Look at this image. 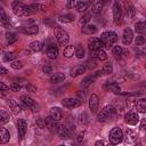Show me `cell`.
<instances>
[{"mask_svg":"<svg viewBox=\"0 0 146 146\" xmlns=\"http://www.w3.org/2000/svg\"><path fill=\"white\" fill-rule=\"evenodd\" d=\"M81 31L83 34H87V35H91V34H95L97 32V27L96 25H92V24H87L84 26L81 27Z\"/></svg>","mask_w":146,"mask_h":146,"instance_id":"ffe728a7","label":"cell"},{"mask_svg":"<svg viewBox=\"0 0 146 146\" xmlns=\"http://www.w3.org/2000/svg\"><path fill=\"white\" fill-rule=\"evenodd\" d=\"M96 79H97V76H96L95 74H92V75H89V76H86V78L82 80L81 84H82V87L87 88V87L91 86V84H92V83L96 81Z\"/></svg>","mask_w":146,"mask_h":146,"instance_id":"83f0119b","label":"cell"},{"mask_svg":"<svg viewBox=\"0 0 146 146\" xmlns=\"http://www.w3.org/2000/svg\"><path fill=\"white\" fill-rule=\"evenodd\" d=\"M42 72H43V73H51V72H52V68H51L50 65L46 64V65L42 67Z\"/></svg>","mask_w":146,"mask_h":146,"instance_id":"816d5d0a","label":"cell"},{"mask_svg":"<svg viewBox=\"0 0 146 146\" xmlns=\"http://www.w3.org/2000/svg\"><path fill=\"white\" fill-rule=\"evenodd\" d=\"M10 66H11V68H14V70H19V68L23 67V63H22L21 60H13L11 64H10Z\"/></svg>","mask_w":146,"mask_h":146,"instance_id":"ee69618b","label":"cell"},{"mask_svg":"<svg viewBox=\"0 0 146 146\" xmlns=\"http://www.w3.org/2000/svg\"><path fill=\"white\" fill-rule=\"evenodd\" d=\"M145 24H146V22H145Z\"/></svg>","mask_w":146,"mask_h":146,"instance_id":"be15d7a7","label":"cell"},{"mask_svg":"<svg viewBox=\"0 0 146 146\" xmlns=\"http://www.w3.org/2000/svg\"><path fill=\"white\" fill-rule=\"evenodd\" d=\"M141 129H143L144 131H146V117L143 119V121H141Z\"/></svg>","mask_w":146,"mask_h":146,"instance_id":"6f0895ef","label":"cell"},{"mask_svg":"<svg viewBox=\"0 0 146 146\" xmlns=\"http://www.w3.org/2000/svg\"><path fill=\"white\" fill-rule=\"evenodd\" d=\"M84 65H86V67H87V68H94V67L96 66V62H95L94 59H89V60H87V62H86V64H84Z\"/></svg>","mask_w":146,"mask_h":146,"instance_id":"c3c4849f","label":"cell"},{"mask_svg":"<svg viewBox=\"0 0 146 146\" xmlns=\"http://www.w3.org/2000/svg\"><path fill=\"white\" fill-rule=\"evenodd\" d=\"M83 136H84V132H81V133H79V136H78V138H76L78 143H81V141L83 140Z\"/></svg>","mask_w":146,"mask_h":146,"instance_id":"9f6ffc18","label":"cell"},{"mask_svg":"<svg viewBox=\"0 0 146 146\" xmlns=\"http://www.w3.org/2000/svg\"><path fill=\"white\" fill-rule=\"evenodd\" d=\"M11 8H13V11L16 16H27V15L33 14L30 6H26L19 1H14L11 3Z\"/></svg>","mask_w":146,"mask_h":146,"instance_id":"6da1fadb","label":"cell"},{"mask_svg":"<svg viewBox=\"0 0 146 146\" xmlns=\"http://www.w3.org/2000/svg\"><path fill=\"white\" fill-rule=\"evenodd\" d=\"M21 100H22V103L26 106V107H29V108H31L32 111H38V106H36V104H35V102L31 98V97H29V96H26V95H24V96H22L21 97Z\"/></svg>","mask_w":146,"mask_h":146,"instance_id":"30bf717a","label":"cell"},{"mask_svg":"<svg viewBox=\"0 0 146 146\" xmlns=\"http://www.w3.org/2000/svg\"><path fill=\"white\" fill-rule=\"evenodd\" d=\"M135 30H136L137 33H140V34L146 33V24H145V22H137L135 24Z\"/></svg>","mask_w":146,"mask_h":146,"instance_id":"4dcf8cb0","label":"cell"},{"mask_svg":"<svg viewBox=\"0 0 146 146\" xmlns=\"http://www.w3.org/2000/svg\"><path fill=\"white\" fill-rule=\"evenodd\" d=\"M125 133H127V136H128V137H130V139H131V140H133V139L136 138V133H135V131H132L131 129H127Z\"/></svg>","mask_w":146,"mask_h":146,"instance_id":"f907efd6","label":"cell"},{"mask_svg":"<svg viewBox=\"0 0 146 146\" xmlns=\"http://www.w3.org/2000/svg\"><path fill=\"white\" fill-rule=\"evenodd\" d=\"M15 58H16V54L13 52V51H10V52H6V54L3 55V60H5V62L14 60Z\"/></svg>","mask_w":146,"mask_h":146,"instance_id":"b9f144b4","label":"cell"},{"mask_svg":"<svg viewBox=\"0 0 146 146\" xmlns=\"http://www.w3.org/2000/svg\"><path fill=\"white\" fill-rule=\"evenodd\" d=\"M103 89L106 90V91H112L114 94H121L120 86L114 81H105L104 84H103Z\"/></svg>","mask_w":146,"mask_h":146,"instance_id":"8992f818","label":"cell"},{"mask_svg":"<svg viewBox=\"0 0 146 146\" xmlns=\"http://www.w3.org/2000/svg\"><path fill=\"white\" fill-rule=\"evenodd\" d=\"M132 38H133L132 31H131L129 27H127V29L123 31V35H122V42H123V44L129 46V44L131 43V41H132Z\"/></svg>","mask_w":146,"mask_h":146,"instance_id":"9a60e30c","label":"cell"},{"mask_svg":"<svg viewBox=\"0 0 146 146\" xmlns=\"http://www.w3.org/2000/svg\"><path fill=\"white\" fill-rule=\"evenodd\" d=\"M21 32L24 33V34H27V35H34L39 32V29L36 25H32V26H25V27H22L21 29Z\"/></svg>","mask_w":146,"mask_h":146,"instance_id":"44dd1931","label":"cell"},{"mask_svg":"<svg viewBox=\"0 0 146 146\" xmlns=\"http://www.w3.org/2000/svg\"><path fill=\"white\" fill-rule=\"evenodd\" d=\"M0 89H1V91H6V90H9L10 88H9V87H7L3 82H1V83H0Z\"/></svg>","mask_w":146,"mask_h":146,"instance_id":"11a10c76","label":"cell"},{"mask_svg":"<svg viewBox=\"0 0 146 146\" xmlns=\"http://www.w3.org/2000/svg\"><path fill=\"white\" fill-rule=\"evenodd\" d=\"M86 70H87V67H86V65H84V64L75 65V66H74V67L71 70L70 75H71L72 78H76V76L81 75L82 73H84V72H86Z\"/></svg>","mask_w":146,"mask_h":146,"instance_id":"8fae6325","label":"cell"},{"mask_svg":"<svg viewBox=\"0 0 146 146\" xmlns=\"http://www.w3.org/2000/svg\"><path fill=\"white\" fill-rule=\"evenodd\" d=\"M90 55L92 58H97L100 60H105L107 59V54L105 52V50L102 49H96V50H90Z\"/></svg>","mask_w":146,"mask_h":146,"instance_id":"2e32d148","label":"cell"},{"mask_svg":"<svg viewBox=\"0 0 146 146\" xmlns=\"http://www.w3.org/2000/svg\"><path fill=\"white\" fill-rule=\"evenodd\" d=\"M36 124H38L40 128H44V127H46V120H44V119H38V120H36Z\"/></svg>","mask_w":146,"mask_h":146,"instance_id":"db71d44e","label":"cell"},{"mask_svg":"<svg viewBox=\"0 0 146 146\" xmlns=\"http://www.w3.org/2000/svg\"><path fill=\"white\" fill-rule=\"evenodd\" d=\"M124 122L130 125H136L139 122V116L136 112H128L124 115Z\"/></svg>","mask_w":146,"mask_h":146,"instance_id":"ba28073f","label":"cell"},{"mask_svg":"<svg viewBox=\"0 0 146 146\" xmlns=\"http://www.w3.org/2000/svg\"><path fill=\"white\" fill-rule=\"evenodd\" d=\"M115 114H116V110H115L114 106H112V105H105V106L100 110V112L98 113L97 120H98L99 122H104V121H106V120H108V119L114 117Z\"/></svg>","mask_w":146,"mask_h":146,"instance_id":"7a4b0ae2","label":"cell"},{"mask_svg":"<svg viewBox=\"0 0 146 146\" xmlns=\"http://www.w3.org/2000/svg\"><path fill=\"white\" fill-rule=\"evenodd\" d=\"M17 130H18V135L21 138H23L26 133V130H27V123L24 119H18L17 121Z\"/></svg>","mask_w":146,"mask_h":146,"instance_id":"4fadbf2b","label":"cell"},{"mask_svg":"<svg viewBox=\"0 0 146 146\" xmlns=\"http://www.w3.org/2000/svg\"><path fill=\"white\" fill-rule=\"evenodd\" d=\"M91 16H92L91 13H87V14H84V15L80 18V21H79V25H80V26H84V25H87V24L89 23L90 18H91Z\"/></svg>","mask_w":146,"mask_h":146,"instance_id":"e575fe53","label":"cell"},{"mask_svg":"<svg viewBox=\"0 0 146 146\" xmlns=\"http://www.w3.org/2000/svg\"><path fill=\"white\" fill-rule=\"evenodd\" d=\"M9 120H10L9 113H7L6 111L2 110V111L0 112V123H1V124H5V123L9 122Z\"/></svg>","mask_w":146,"mask_h":146,"instance_id":"f35d334b","label":"cell"},{"mask_svg":"<svg viewBox=\"0 0 146 146\" xmlns=\"http://www.w3.org/2000/svg\"><path fill=\"white\" fill-rule=\"evenodd\" d=\"M78 5V0H66V6L67 8H73Z\"/></svg>","mask_w":146,"mask_h":146,"instance_id":"681fc988","label":"cell"},{"mask_svg":"<svg viewBox=\"0 0 146 146\" xmlns=\"http://www.w3.org/2000/svg\"><path fill=\"white\" fill-rule=\"evenodd\" d=\"M0 72H1V74H7L8 73V71L3 67V66H1V68H0Z\"/></svg>","mask_w":146,"mask_h":146,"instance_id":"680465c9","label":"cell"},{"mask_svg":"<svg viewBox=\"0 0 146 146\" xmlns=\"http://www.w3.org/2000/svg\"><path fill=\"white\" fill-rule=\"evenodd\" d=\"M7 104H8V106L11 108V111H13L15 114H18V113L22 112V107L18 105V103H17L16 100H14V99H8V100H7Z\"/></svg>","mask_w":146,"mask_h":146,"instance_id":"cb8c5ba5","label":"cell"},{"mask_svg":"<svg viewBox=\"0 0 146 146\" xmlns=\"http://www.w3.org/2000/svg\"><path fill=\"white\" fill-rule=\"evenodd\" d=\"M121 14H122L121 5L117 1H114V3H113V17H114V22L115 23H119L120 22Z\"/></svg>","mask_w":146,"mask_h":146,"instance_id":"5bb4252c","label":"cell"},{"mask_svg":"<svg viewBox=\"0 0 146 146\" xmlns=\"http://www.w3.org/2000/svg\"><path fill=\"white\" fill-rule=\"evenodd\" d=\"M81 104L82 102L78 98H65L62 100V105L67 108H75V107H79Z\"/></svg>","mask_w":146,"mask_h":146,"instance_id":"52a82bcc","label":"cell"},{"mask_svg":"<svg viewBox=\"0 0 146 146\" xmlns=\"http://www.w3.org/2000/svg\"><path fill=\"white\" fill-rule=\"evenodd\" d=\"M90 5H91V1H80L75 6V8H76V10L79 13H82V11H86L90 7Z\"/></svg>","mask_w":146,"mask_h":146,"instance_id":"4316f807","label":"cell"},{"mask_svg":"<svg viewBox=\"0 0 146 146\" xmlns=\"http://www.w3.org/2000/svg\"><path fill=\"white\" fill-rule=\"evenodd\" d=\"M84 54H86V51H84V48L82 47V44H76V47H75V54L74 55L79 59H81V58L84 57Z\"/></svg>","mask_w":146,"mask_h":146,"instance_id":"8d00e7d4","label":"cell"},{"mask_svg":"<svg viewBox=\"0 0 146 146\" xmlns=\"http://www.w3.org/2000/svg\"><path fill=\"white\" fill-rule=\"evenodd\" d=\"M95 145H96V146H99V145H104V141H103V140H97V141L95 143Z\"/></svg>","mask_w":146,"mask_h":146,"instance_id":"91938a15","label":"cell"},{"mask_svg":"<svg viewBox=\"0 0 146 146\" xmlns=\"http://www.w3.org/2000/svg\"><path fill=\"white\" fill-rule=\"evenodd\" d=\"M100 39L104 42V47L107 48V49H110L117 41V34L115 32H113V31H106V32L102 33Z\"/></svg>","mask_w":146,"mask_h":146,"instance_id":"3957f363","label":"cell"},{"mask_svg":"<svg viewBox=\"0 0 146 146\" xmlns=\"http://www.w3.org/2000/svg\"><path fill=\"white\" fill-rule=\"evenodd\" d=\"M88 44H89V49L90 50H96V49H102L104 47V42L102 39L98 38H90L88 40Z\"/></svg>","mask_w":146,"mask_h":146,"instance_id":"9c48e42d","label":"cell"},{"mask_svg":"<svg viewBox=\"0 0 146 146\" xmlns=\"http://www.w3.org/2000/svg\"><path fill=\"white\" fill-rule=\"evenodd\" d=\"M141 86H143V87H146V81H144V82L141 83Z\"/></svg>","mask_w":146,"mask_h":146,"instance_id":"94428289","label":"cell"},{"mask_svg":"<svg viewBox=\"0 0 146 146\" xmlns=\"http://www.w3.org/2000/svg\"><path fill=\"white\" fill-rule=\"evenodd\" d=\"M50 82L51 83H59V82H63L65 80V74L62 73V72H57V73H54L50 75Z\"/></svg>","mask_w":146,"mask_h":146,"instance_id":"7402d4cb","label":"cell"},{"mask_svg":"<svg viewBox=\"0 0 146 146\" xmlns=\"http://www.w3.org/2000/svg\"><path fill=\"white\" fill-rule=\"evenodd\" d=\"M135 43H136V46H143V44H145V43H146V39H145V36H143V35H138V36L136 38V40H135Z\"/></svg>","mask_w":146,"mask_h":146,"instance_id":"7bdbcfd3","label":"cell"},{"mask_svg":"<svg viewBox=\"0 0 146 146\" xmlns=\"http://www.w3.org/2000/svg\"><path fill=\"white\" fill-rule=\"evenodd\" d=\"M135 107L137 112L139 113H145L146 112V98H140L135 103Z\"/></svg>","mask_w":146,"mask_h":146,"instance_id":"603a6c76","label":"cell"},{"mask_svg":"<svg viewBox=\"0 0 146 146\" xmlns=\"http://www.w3.org/2000/svg\"><path fill=\"white\" fill-rule=\"evenodd\" d=\"M54 32H55V36H56L57 42H58L60 46H63V47H64V46H67L68 40H70L68 33H67L65 30H63L60 26H55Z\"/></svg>","mask_w":146,"mask_h":146,"instance_id":"277c9868","label":"cell"},{"mask_svg":"<svg viewBox=\"0 0 146 146\" xmlns=\"http://www.w3.org/2000/svg\"><path fill=\"white\" fill-rule=\"evenodd\" d=\"M73 54H75V47L73 46H66L64 48V51H63V55L66 57V58H70L73 56Z\"/></svg>","mask_w":146,"mask_h":146,"instance_id":"d6a6232c","label":"cell"},{"mask_svg":"<svg viewBox=\"0 0 146 146\" xmlns=\"http://www.w3.org/2000/svg\"><path fill=\"white\" fill-rule=\"evenodd\" d=\"M104 5H105V2H103V1H99V2L95 3L92 6V8H91V14L92 15H97L98 13H100L102 9H103V7H104Z\"/></svg>","mask_w":146,"mask_h":146,"instance_id":"1f68e13d","label":"cell"},{"mask_svg":"<svg viewBox=\"0 0 146 146\" xmlns=\"http://www.w3.org/2000/svg\"><path fill=\"white\" fill-rule=\"evenodd\" d=\"M76 96H78V98L83 103V102L86 100V98H87V92H86V90H80V91L76 92Z\"/></svg>","mask_w":146,"mask_h":146,"instance_id":"bcb514c9","label":"cell"},{"mask_svg":"<svg viewBox=\"0 0 146 146\" xmlns=\"http://www.w3.org/2000/svg\"><path fill=\"white\" fill-rule=\"evenodd\" d=\"M58 21L62 22V23H71V22L74 21V15L73 14H63V15H59Z\"/></svg>","mask_w":146,"mask_h":146,"instance_id":"f546056e","label":"cell"},{"mask_svg":"<svg viewBox=\"0 0 146 146\" xmlns=\"http://www.w3.org/2000/svg\"><path fill=\"white\" fill-rule=\"evenodd\" d=\"M145 68H146V64H145Z\"/></svg>","mask_w":146,"mask_h":146,"instance_id":"6125c7cd","label":"cell"},{"mask_svg":"<svg viewBox=\"0 0 146 146\" xmlns=\"http://www.w3.org/2000/svg\"><path fill=\"white\" fill-rule=\"evenodd\" d=\"M42 43L40 42V41H33V42H31L30 44H29V48L32 50V51H40L41 49H42Z\"/></svg>","mask_w":146,"mask_h":146,"instance_id":"d590c367","label":"cell"},{"mask_svg":"<svg viewBox=\"0 0 146 146\" xmlns=\"http://www.w3.org/2000/svg\"><path fill=\"white\" fill-rule=\"evenodd\" d=\"M98 96L96 94H91V96L89 97V108L91 112H96L98 108Z\"/></svg>","mask_w":146,"mask_h":146,"instance_id":"e0dca14e","label":"cell"},{"mask_svg":"<svg viewBox=\"0 0 146 146\" xmlns=\"http://www.w3.org/2000/svg\"><path fill=\"white\" fill-rule=\"evenodd\" d=\"M30 8L32 9L33 13L35 11H42V13H46L47 11V8L43 6V5H40V3H33L30 6Z\"/></svg>","mask_w":146,"mask_h":146,"instance_id":"74e56055","label":"cell"},{"mask_svg":"<svg viewBox=\"0 0 146 146\" xmlns=\"http://www.w3.org/2000/svg\"><path fill=\"white\" fill-rule=\"evenodd\" d=\"M57 133L59 135V137L62 139H67L71 136V131L68 130V128H66L63 124H58V129H57Z\"/></svg>","mask_w":146,"mask_h":146,"instance_id":"ac0fdd59","label":"cell"},{"mask_svg":"<svg viewBox=\"0 0 146 146\" xmlns=\"http://www.w3.org/2000/svg\"><path fill=\"white\" fill-rule=\"evenodd\" d=\"M17 40H18V35L16 33H14V32H7L6 33V42H7V44L10 46V44L15 43Z\"/></svg>","mask_w":146,"mask_h":146,"instance_id":"484cf974","label":"cell"},{"mask_svg":"<svg viewBox=\"0 0 146 146\" xmlns=\"http://www.w3.org/2000/svg\"><path fill=\"white\" fill-rule=\"evenodd\" d=\"M108 139H110L111 144H113V145L120 144V143L123 140V132H122V130H121L119 127L113 128V129L110 131Z\"/></svg>","mask_w":146,"mask_h":146,"instance_id":"5b68a950","label":"cell"},{"mask_svg":"<svg viewBox=\"0 0 146 146\" xmlns=\"http://www.w3.org/2000/svg\"><path fill=\"white\" fill-rule=\"evenodd\" d=\"M49 114H50L51 117H54V119L57 120V121H59V120L62 119V116H63V113H62V111H60L58 107H52V108H50Z\"/></svg>","mask_w":146,"mask_h":146,"instance_id":"f1b7e54d","label":"cell"},{"mask_svg":"<svg viewBox=\"0 0 146 146\" xmlns=\"http://www.w3.org/2000/svg\"><path fill=\"white\" fill-rule=\"evenodd\" d=\"M26 90L30 91V92H36V91H38L36 87L33 86V84H27V86H26Z\"/></svg>","mask_w":146,"mask_h":146,"instance_id":"f5cc1de1","label":"cell"},{"mask_svg":"<svg viewBox=\"0 0 146 146\" xmlns=\"http://www.w3.org/2000/svg\"><path fill=\"white\" fill-rule=\"evenodd\" d=\"M0 14H1V24H2L5 27H8V26L10 27V25H9V23H8V18H7V16H6L3 9L0 10Z\"/></svg>","mask_w":146,"mask_h":146,"instance_id":"60d3db41","label":"cell"},{"mask_svg":"<svg viewBox=\"0 0 146 146\" xmlns=\"http://www.w3.org/2000/svg\"><path fill=\"white\" fill-rule=\"evenodd\" d=\"M46 55H47V57L50 58V59H56L57 56H58V48L56 47V44L46 48Z\"/></svg>","mask_w":146,"mask_h":146,"instance_id":"d6986e66","label":"cell"},{"mask_svg":"<svg viewBox=\"0 0 146 146\" xmlns=\"http://www.w3.org/2000/svg\"><path fill=\"white\" fill-rule=\"evenodd\" d=\"M127 11H128V16H129L130 18H133V17H135V15H136V9H135V7H133L132 5H129V6H128Z\"/></svg>","mask_w":146,"mask_h":146,"instance_id":"f6af8a7d","label":"cell"},{"mask_svg":"<svg viewBox=\"0 0 146 146\" xmlns=\"http://www.w3.org/2000/svg\"><path fill=\"white\" fill-rule=\"evenodd\" d=\"M112 54H113L114 58H115L116 60H119V59H121V57H122L123 49H122L120 46H115V47L113 48V50H112Z\"/></svg>","mask_w":146,"mask_h":146,"instance_id":"836d02e7","label":"cell"},{"mask_svg":"<svg viewBox=\"0 0 146 146\" xmlns=\"http://www.w3.org/2000/svg\"><path fill=\"white\" fill-rule=\"evenodd\" d=\"M102 72H103V74H111V73L113 72V66H112V64H111V63H106V64L103 66Z\"/></svg>","mask_w":146,"mask_h":146,"instance_id":"ab89813d","label":"cell"},{"mask_svg":"<svg viewBox=\"0 0 146 146\" xmlns=\"http://www.w3.org/2000/svg\"><path fill=\"white\" fill-rule=\"evenodd\" d=\"M9 88H10L11 91H19V90L22 89V86L18 84L17 82H13V83L9 86Z\"/></svg>","mask_w":146,"mask_h":146,"instance_id":"7dc6e473","label":"cell"},{"mask_svg":"<svg viewBox=\"0 0 146 146\" xmlns=\"http://www.w3.org/2000/svg\"><path fill=\"white\" fill-rule=\"evenodd\" d=\"M46 120V127L52 131V132H57V129H58V123H57V120H55L54 117H51L50 115L48 117L44 119Z\"/></svg>","mask_w":146,"mask_h":146,"instance_id":"7c38bea8","label":"cell"},{"mask_svg":"<svg viewBox=\"0 0 146 146\" xmlns=\"http://www.w3.org/2000/svg\"><path fill=\"white\" fill-rule=\"evenodd\" d=\"M9 139H10L9 131L6 128H1L0 129V143L1 144H6L7 141H9Z\"/></svg>","mask_w":146,"mask_h":146,"instance_id":"d4e9b609","label":"cell"}]
</instances>
